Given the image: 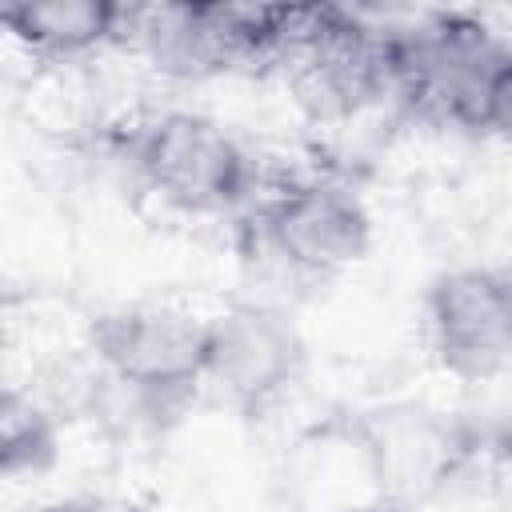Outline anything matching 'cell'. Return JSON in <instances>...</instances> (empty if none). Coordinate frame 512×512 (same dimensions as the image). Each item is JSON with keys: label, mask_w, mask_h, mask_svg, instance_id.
I'll use <instances>...</instances> for the list:
<instances>
[{"label": "cell", "mask_w": 512, "mask_h": 512, "mask_svg": "<svg viewBox=\"0 0 512 512\" xmlns=\"http://www.w3.org/2000/svg\"><path fill=\"white\" fill-rule=\"evenodd\" d=\"M100 368L140 400H172L200 388L204 316L180 304H120L92 320Z\"/></svg>", "instance_id": "obj_5"}, {"label": "cell", "mask_w": 512, "mask_h": 512, "mask_svg": "<svg viewBox=\"0 0 512 512\" xmlns=\"http://www.w3.org/2000/svg\"><path fill=\"white\" fill-rule=\"evenodd\" d=\"M120 40L168 80H212L236 68L220 4H128Z\"/></svg>", "instance_id": "obj_8"}, {"label": "cell", "mask_w": 512, "mask_h": 512, "mask_svg": "<svg viewBox=\"0 0 512 512\" xmlns=\"http://www.w3.org/2000/svg\"><path fill=\"white\" fill-rule=\"evenodd\" d=\"M340 512H396L388 504H356V508H340Z\"/></svg>", "instance_id": "obj_11"}, {"label": "cell", "mask_w": 512, "mask_h": 512, "mask_svg": "<svg viewBox=\"0 0 512 512\" xmlns=\"http://www.w3.org/2000/svg\"><path fill=\"white\" fill-rule=\"evenodd\" d=\"M424 332L436 364L464 380L488 384L512 360V280L496 264H460L440 272L424 296Z\"/></svg>", "instance_id": "obj_6"}, {"label": "cell", "mask_w": 512, "mask_h": 512, "mask_svg": "<svg viewBox=\"0 0 512 512\" xmlns=\"http://www.w3.org/2000/svg\"><path fill=\"white\" fill-rule=\"evenodd\" d=\"M392 96L412 112L504 136L512 120V44L468 8H404L392 32Z\"/></svg>", "instance_id": "obj_1"}, {"label": "cell", "mask_w": 512, "mask_h": 512, "mask_svg": "<svg viewBox=\"0 0 512 512\" xmlns=\"http://www.w3.org/2000/svg\"><path fill=\"white\" fill-rule=\"evenodd\" d=\"M404 8L300 4L284 76L320 116H360L392 96V32Z\"/></svg>", "instance_id": "obj_2"}, {"label": "cell", "mask_w": 512, "mask_h": 512, "mask_svg": "<svg viewBox=\"0 0 512 512\" xmlns=\"http://www.w3.org/2000/svg\"><path fill=\"white\" fill-rule=\"evenodd\" d=\"M128 164L160 204L184 216H220L252 196L244 144L220 120L192 108H164L132 124Z\"/></svg>", "instance_id": "obj_3"}, {"label": "cell", "mask_w": 512, "mask_h": 512, "mask_svg": "<svg viewBox=\"0 0 512 512\" xmlns=\"http://www.w3.org/2000/svg\"><path fill=\"white\" fill-rule=\"evenodd\" d=\"M264 248L300 276H336L372 248V212L364 196L328 172H304L276 184L256 208Z\"/></svg>", "instance_id": "obj_4"}, {"label": "cell", "mask_w": 512, "mask_h": 512, "mask_svg": "<svg viewBox=\"0 0 512 512\" xmlns=\"http://www.w3.org/2000/svg\"><path fill=\"white\" fill-rule=\"evenodd\" d=\"M56 452V424L40 400L0 384V476L36 472Z\"/></svg>", "instance_id": "obj_10"}, {"label": "cell", "mask_w": 512, "mask_h": 512, "mask_svg": "<svg viewBox=\"0 0 512 512\" xmlns=\"http://www.w3.org/2000/svg\"><path fill=\"white\" fill-rule=\"evenodd\" d=\"M124 4L108 0H12L0 4V32L24 52L68 60L120 40Z\"/></svg>", "instance_id": "obj_9"}, {"label": "cell", "mask_w": 512, "mask_h": 512, "mask_svg": "<svg viewBox=\"0 0 512 512\" xmlns=\"http://www.w3.org/2000/svg\"><path fill=\"white\" fill-rule=\"evenodd\" d=\"M304 372V336L296 320L264 300L232 304L204 316L200 388H212L236 408L280 400Z\"/></svg>", "instance_id": "obj_7"}, {"label": "cell", "mask_w": 512, "mask_h": 512, "mask_svg": "<svg viewBox=\"0 0 512 512\" xmlns=\"http://www.w3.org/2000/svg\"><path fill=\"white\" fill-rule=\"evenodd\" d=\"M56 512H76V508H56Z\"/></svg>", "instance_id": "obj_12"}]
</instances>
